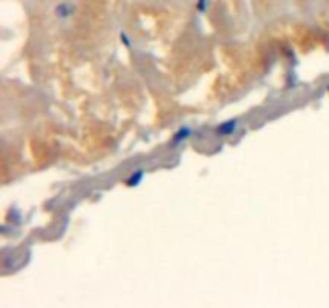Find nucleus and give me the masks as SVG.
Wrapping results in <instances>:
<instances>
[{
  "mask_svg": "<svg viewBox=\"0 0 329 308\" xmlns=\"http://www.w3.org/2000/svg\"><path fill=\"white\" fill-rule=\"evenodd\" d=\"M235 125H236V121H233V122H227V124L220 125V128H218V133H222V135H225V133H230V132H233V130H235Z\"/></svg>",
  "mask_w": 329,
  "mask_h": 308,
  "instance_id": "f257e3e1",
  "label": "nucleus"
},
{
  "mask_svg": "<svg viewBox=\"0 0 329 308\" xmlns=\"http://www.w3.org/2000/svg\"><path fill=\"white\" fill-rule=\"evenodd\" d=\"M141 179H143V172H141V170H138V172H136L135 175L130 177L129 182H127V185H130V186H136V185L140 183Z\"/></svg>",
  "mask_w": 329,
  "mask_h": 308,
  "instance_id": "f03ea898",
  "label": "nucleus"
}]
</instances>
